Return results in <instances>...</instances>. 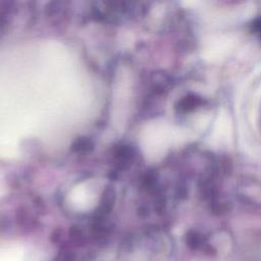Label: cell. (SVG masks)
<instances>
[{"mask_svg": "<svg viewBox=\"0 0 261 261\" xmlns=\"http://www.w3.org/2000/svg\"><path fill=\"white\" fill-rule=\"evenodd\" d=\"M56 261H73V258L69 253H62L58 256Z\"/></svg>", "mask_w": 261, "mask_h": 261, "instance_id": "7a4b0ae2", "label": "cell"}, {"mask_svg": "<svg viewBox=\"0 0 261 261\" xmlns=\"http://www.w3.org/2000/svg\"><path fill=\"white\" fill-rule=\"evenodd\" d=\"M93 147V144L90 140H87V139H81L79 141H76L73 146H72V149L74 151H88L90 149H92Z\"/></svg>", "mask_w": 261, "mask_h": 261, "instance_id": "6da1fadb", "label": "cell"}]
</instances>
